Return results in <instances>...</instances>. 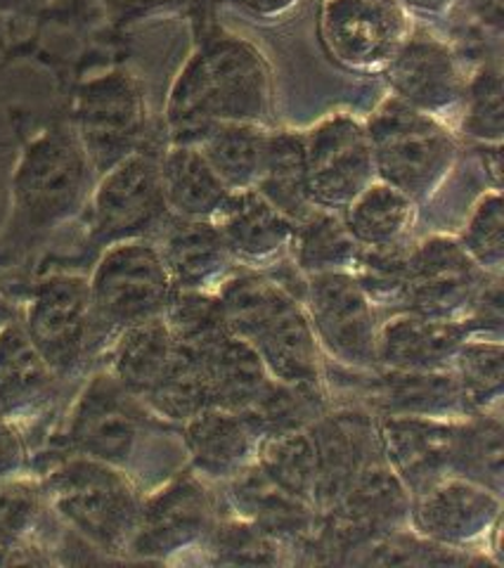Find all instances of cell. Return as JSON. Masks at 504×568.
<instances>
[{"mask_svg": "<svg viewBox=\"0 0 504 568\" xmlns=\"http://www.w3.org/2000/svg\"><path fill=\"white\" fill-rule=\"evenodd\" d=\"M412 17L399 0H320L317 36L327 58L360 77L384 74Z\"/></svg>", "mask_w": 504, "mask_h": 568, "instance_id": "cell-11", "label": "cell"}, {"mask_svg": "<svg viewBox=\"0 0 504 568\" xmlns=\"http://www.w3.org/2000/svg\"><path fill=\"white\" fill-rule=\"evenodd\" d=\"M12 317H17V311L12 308L10 301L3 294H0V327H3L6 323H10Z\"/></svg>", "mask_w": 504, "mask_h": 568, "instance_id": "cell-54", "label": "cell"}, {"mask_svg": "<svg viewBox=\"0 0 504 568\" xmlns=\"http://www.w3.org/2000/svg\"><path fill=\"white\" fill-rule=\"evenodd\" d=\"M219 517V497L206 478L192 467L180 469L142 497L129 559L169 561L190 549H200Z\"/></svg>", "mask_w": 504, "mask_h": 568, "instance_id": "cell-10", "label": "cell"}, {"mask_svg": "<svg viewBox=\"0 0 504 568\" xmlns=\"http://www.w3.org/2000/svg\"><path fill=\"white\" fill-rule=\"evenodd\" d=\"M273 112V77L263 52L225 29H202L175 77L167 110V145H200L219 123H265Z\"/></svg>", "mask_w": 504, "mask_h": 568, "instance_id": "cell-1", "label": "cell"}, {"mask_svg": "<svg viewBox=\"0 0 504 568\" xmlns=\"http://www.w3.org/2000/svg\"><path fill=\"white\" fill-rule=\"evenodd\" d=\"M200 0H100V12L112 27H131L169 12L194 8Z\"/></svg>", "mask_w": 504, "mask_h": 568, "instance_id": "cell-46", "label": "cell"}, {"mask_svg": "<svg viewBox=\"0 0 504 568\" xmlns=\"http://www.w3.org/2000/svg\"><path fill=\"white\" fill-rule=\"evenodd\" d=\"M29 448L14 419L0 415V481L27 476Z\"/></svg>", "mask_w": 504, "mask_h": 568, "instance_id": "cell-47", "label": "cell"}, {"mask_svg": "<svg viewBox=\"0 0 504 568\" xmlns=\"http://www.w3.org/2000/svg\"><path fill=\"white\" fill-rule=\"evenodd\" d=\"M228 325L259 353L270 377L284 384H322L320 344L299 298L263 271L238 265L215 290Z\"/></svg>", "mask_w": 504, "mask_h": 568, "instance_id": "cell-2", "label": "cell"}, {"mask_svg": "<svg viewBox=\"0 0 504 568\" xmlns=\"http://www.w3.org/2000/svg\"><path fill=\"white\" fill-rule=\"evenodd\" d=\"M330 407L322 384H284L275 379L256 407L244 415L251 417L265 438L282 432L311 429L322 415H327Z\"/></svg>", "mask_w": 504, "mask_h": 568, "instance_id": "cell-41", "label": "cell"}, {"mask_svg": "<svg viewBox=\"0 0 504 568\" xmlns=\"http://www.w3.org/2000/svg\"><path fill=\"white\" fill-rule=\"evenodd\" d=\"M164 320L175 348L194 358H202L211 346L232 332L215 292L175 290L164 311Z\"/></svg>", "mask_w": 504, "mask_h": 568, "instance_id": "cell-40", "label": "cell"}, {"mask_svg": "<svg viewBox=\"0 0 504 568\" xmlns=\"http://www.w3.org/2000/svg\"><path fill=\"white\" fill-rule=\"evenodd\" d=\"M370 413L372 415H422L439 419H462L470 415L453 369L441 372H370Z\"/></svg>", "mask_w": 504, "mask_h": 568, "instance_id": "cell-25", "label": "cell"}, {"mask_svg": "<svg viewBox=\"0 0 504 568\" xmlns=\"http://www.w3.org/2000/svg\"><path fill=\"white\" fill-rule=\"evenodd\" d=\"M41 488L48 509L88 547L112 559H129L145 497L133 476L71 455L41 478Z\"/></svg>", "mask_w": 504, "mask_h": 568, "instance_id": "cell-4", "label": "cell"}, {"mask_svg": "<svg viewBox=\"0 0 504 568\" xmlns=\"http://www.w3.org/2000/svg\"><path fill=\"white\" fill-rule=\"evenodd\" d=\"M48 511L41 481L27 476L0 481V540H36Z\"/></svg>", "mask_w": 504, "mask_h": 568, "instance_id": "cell-45", "label": "cell"}, {"mask_svg": "<svg viewBox=\"0 0 504 568\" xmlns=\"http://www.w3.org/2000/svg\"><path fill=\"white\" fill-rule=\"evenodd\" d=\"M196 361L204 367L211 405L223 410L249 413L275 382L259 353L235 332L223 336Z\"/></svg>", "mask_w": 504, "mask_h": 568, "instance_id": "cell-28", "label": "cell"}, {"mask_svg": "<svg viewBox=\"0 0 504 568\" xmlns=\"http://www.w3.org/2000/svg\"><path fill=\"white\" fill-rule=\"evenodd\" d=\"M164 258L175 290L215 292L238 268L228 246L211 221H185L171 216L152 240Z\"/></svg>", "mask_w": 504, "mask_h": 568, "instance_id": "cell-24", "label": "cell"}, {"mask_svg": "<svg viewBox=\"0 0 504 568\" xmlns=\"http://www.w3.org/2000/svg\"><path fill=\"white\" fill-rule=\"evenodd\" d=\"M167 426L169 422L125 390L110 369H102L71 405L64 440L71 455L104 462L135 478L154 436L164 434Z\"/></svg>", "mask_w": 504, "mask_h": 568, "instance_id": "cell-6", "label": "cell"}, {"mask_svg": "<svg viewBox=\"0 0 504 568\" xmlns=\"http://www.w3.org/2000/svg\"><path fill=\"white\" fill-rule=\"evenodd\" d=\"M453 375L472 413H500L504 396V346L491 336H470L457 348Z\"/></svg>", "mask_w": 504, "mask_h": 568, "instance_id": "cell-39", "label": "cell"}, {"mask_svg": "<svg viewBox=\"0 0 504 568\" xmlns=\"http://www.w3.org/2000/svg\"><path fill=\"white\" fill-rule=\"evenodd\" d=\"M399 3L405 8L412 20L429 24L453 17L457 12L460 0H399Z\"/></svg>", "mask_w": 504, "mask_h": 568, "instance_id": "cell-51", "label": "cell"}, {"mask_svg": "<svg viewBox=\"0 0 504 568\" xmlns=\"http://www.w3.org/2000/svg\"><path fill=\"white\" fill-rule=\"evenodd\" d=\"M242 17L259 24H275L290 17L303 0H225Z\"/></svg>", "mask_w": 504, "mask_h": 568, "instance_id": "cell-49", "label": "cell"}, {"mask_svg": "<svg viewBox=\"0 0 504 568\" xmlns=\"http://www.w3.org/2000/svg\"><path fill=\"white\" fill-rule=\"evenodd\" d=\"M311 202L317 209L344 211L376 181L365 121L336 112L303 131Z\"/></svg>", "mask_w": 504, "mask_h": 568, "instance_id": "cell-14", "label": "cell"}, {"mask_svg": "<svg viewBox=\"0 0 504 568\" xmlns=\"http://www.w3.org/2000/svg\"><path fill=\"white\" fill-rule=\"evenodd\" d=\"M175 346V344H173ZM150 410L169 424H185L211 405L202 363L194 355L175 348L161 377L140 398Z\"/></svg>", "mask_w": 504, "mask_h": 568, "instance_id": "cell-37", "label": "cell"}, {"mask_svg": "<svg viewBox=\"0 0 504 568\" xmlns=\"http://www.w3.org/2000/svg\"><path fill=\"white\" fill-rule=\"evenodd\" d=\"M200 549H204L211 564L223 566H275L290 552L280 540L238 514L215 519Z\"/></svg>", "mask_w": 504, "mask_h": 568, "instance_id": "cell-42", "label": "cell"}, {"mask_svg": "<svg viewBox=\"0 0 504 568\" xmlns=\"http://www.w3.org/2000/svg\"><path fill=\"white\" fill-rule=\"evenodd\" d=\"M410 246L412 240L391 246H360L351 273L374 306H395L403 311Z\"/></svg>", "mask_w": 504, "mask_h": 568, "instance_id": "cell-43", "label": "cell"}, {"mask_svg": "<svg viewBox=\"0 0 504 568\" xmlns=\"http://www.w3.org/2000/svg\"><path fill=\"white\" fill-rule=\"evenodd\" d=\"M60 382L20 317L0 327V415L17 422L36 413L56 396Z\"/></svg>", "mask_w": 504, "mask_h": 568, "instance_id": "cell-26", "label": "cell"}, {"mask_svg": "<svg viewBox=\"0 0 504 568\" xmlns=\"http://www.w3.org/2000/svg\"><path fill=\"white\" fill-rule=\"evenodd\" d=\"M450 476L466 478L502 495L504 429L500 413H472L455 422V446Z\"/></svg>", "mask_w": 504, "mask_h": 568, "instance_id": "cell-33", "label": "cell"}, {"mask_svg": "<svg viewBox=\"0 0 504 568\" xmlns=\"http://www.w3.org/2000/svg\"><path fill=\"white\" fill-rule=\"evenodd\" d=\"M460 129L474 145H502L504 138V77L500 55L483 58L466 74L460 106Z\"/></svg>", "mask_w": 504, "mask_h": 568, "instance_id": "cell-36", "label": "cell"}, {"mask_svg": "<svg viewBox=\"0 0 504 568\" xmlns=\"http://www.w3.org/2000/svg\"><path fill=\"white\" fill-rule=\"evenodd\" d=\"M69 123L100 178L152 142L145 85L123 67L88 79L77 88Z\"/></svg>", "mask_w": 504, "mask_h": 568, "instance_id": "cell-8", "label": "cell"}, {"mask_svg": "<svg viewBox=\"0 0 504 568\" xmlns=\"http://www.w3.org/2000/svg\"><path fill=\"white\" fill-rule=\"evenodd\" d=\"M215 227L238 265L265 271L290 256L294 221L284 216L256 190L230 192V197L215 213Z\"/></svg>", "mask_w": 504, "mask_h": 568, "instance_id": "cell-20", "label": "cell"}, {"mask_svg": "<svg viewBox=\"0 0 504 568\" xmlns=\"http://www.w3.org/2000/svg\"><path fill=\"white\" fill-rule=\"evenodd\" d=\"M256 190L290 221H301L315 206L309 192V171H305L303 133L270 129L263 164L256 178Z\"/></svg>", "mask_w": 504, "mask_h": 568, "instance_id": "cell-29", "label": "cell"}, {"mask_svg": "<svg viewBox=\"0 0 504 568\" xmlns=\"http://www.w3.org/2000/svg\"><path fill=\"white\" fill-rule=\"evenodd\" d=\"M268 131L265 123H219L196 148L230 192L251 190L263 164Z\"/></svg>", "mask_w": 504, "mask_h": 568, "instance_id": "cell-34", "label": "cell"}, {"mask_svg": "<svg viewBox=\"0 0 504 568\" xmlns=\"http://www.w3.org/2000/svg\"><path fill=\"white\" fill-rule=\"evenodd\" d=\"M457 10H462L470 24L483 36H491L495 43H500L504 27V0H460Z\"/></svg>", "mask_w": 504, "mask_h": 568, "instance_id": "cell-48", "label": "cell"}, {"mask_svg": "<svg viewBox=\"0 0 504 568\" xmlns=\"http://www.w3.org/2000/svg\"><path fill=\"white\" fill-rule=\"evenodd\" d=\"M161 150L164 148L148 142L98 178L85 206L90 244L104 252L121 242L154 240L169 223L171 211L159 169Z\"/></svg>", "mask_w": 504, "mask_h": 568, "instance_id": "cell-9", "label": "cell"}, {"mask_svg": "<svg viewBox=\"0 0 504 568\" xmlns=\"http://www.w3.org/2000/svg\"><path fill=\"white\" fill-rule=\"evenodd\" d=\"M98 173L67 121L29 140L12 173L10 235L20 242L48 235L85 211Z\"/></svg>", "mask_w": 504, "mask_h": 568, "instance_id": "cell-3", "label": "cell"}, {"mask_svg": "<svg viewBox=\"0 0 504 568\" xmlns=\"http://www.w3.org/2000/svg\"><path fill=\"white\" fill-rule=\"evenodd\" d=\"M159 169L167 206L175 219L213 221L230 197L228 185L196 145H167Z\"/></svg>", "mask_w": 504, "mask_h": 568, "instance_id": "cell-27", "label": "cell"}, {"mask_svg": "<svg viewBox=\"0 0 504 568\" xmlns=\"http://www.w3.org/2000/svg\"><path fill=\"white\" fill-rule=\"evenodd\" d=\"M52 561L39 540H0V566H48Z\"/></svg>", "mask_w": 504, "mask_h": 568, "instance_id": "cell-50", "label": "cell"}, {"mask_svg": "<svg viewBox=\"0 0 504 568\" xmlns=\"http://www.w3.org/2000/svg\"><path fill=\"white\" fill-rule=\"evenodd\" d=\"M225 486L238 517L256 524L286 549L305 552L311 547L320 521L317 509L270 481L256 462L232 476Z\"/></svg>", "mask_w": 504, "mask_h": 568, "instance_id": "cell-23", "label": "cell"}, {"mask_svg": "<svg viewBox=\"0 0 504 568\" xmlns=\"http://www.w3.org/2000/svg\"><path fill=\"white\" fill-rule=\"evenodd\" d=\"M110 351V375L133 396L142 398L173 358V339L164 315L142 320L123 329Z\"/></svg>", "mask_w": 504, "mask_h": 568, "instance_id": "cell-30", "label": "cell"}, {"mask_svg": "<svg viewBox=\"0 0 504 568\" xmlns=\"http://www.w3.org/2000/svg\"><path fill=\"white\" fill-rule=\"evenodd\" d=\"M22 325L60 379L77 375L93 355L88 277L58 273L36 284Z\"/></svg>", "mask_w": 504, "mask_h": 568, "instance_id": "cell-13", "label": "cell"}, {"mask_svg": "<svg viewBox=\"0 0 504 568\" xmlns=\"http://www.w3.org/2000/svg\"><path fill=\"white\" fill-rule=\"evenodd\" d=\"M384 79L391 95L447 123L460 116L466 71L455 48L424 22H412L407 39L395 52Z\"/></svg>", "mask_w": 504, "mask_h": 568, "instance_id": "cell-15", "label": "cell"}, {"mask_svg": "<svg viewBox=\"0 0 504 568\" xmlns=\"http://www.w3.org/2000/svg\"><path fill=\"white\" fill-rule=\"evenodd\" d=\"M341 216L360 246H391L410 242L417 204L401 190L374 181L341 211Z\"/></svg>", "mask_w": 504, "mask_h": 568, "instance_id": "cell-32", "label": "cell"}, {"mask_svg": "<svg viewBox=\"0 0 504 568\" xmlns=\"http://www.w3.org/2000/svg\"><path fill=\"white\" fill-rule=\"evenodd\" d=\"M254 462L270 481L315 507L317 455L311 429L265 436Z\"/></svg>", "mask_w": 504, "mask_h": 568, "instance_id": "cell-38", "label": "cell"}, {"mask_svg": "<svg viewBox=\"0 0 504 568\" xmlns=\"http://www.w3.org/2000/svg\"><path fill=\"white\" fill-rule=\"evenodd\" d=\"M470 336L474 334L464 320H441L399 311L380 325L376 367L403 372L450 369L457 348Z\"/></svg>", "mask_w": 504, "mask_h": 568, "instance_id": "cell-21", "label": "cell"}, {"mask_svg": "<svg viewBox=\"0 0 504 568\" xmlns=\"http://www.w3.org/2000/svg\"><path fill=\"white\" fill-rule=\"evenodd\" d=\"M460 246L488 275L504 271V202L500 190L483 192L472 206L462 233Z\"/></svg>", "mask_w": 504, "mask_h": 568, "instance_id": "cell-44", "label": "cell"}, {"mask_svg": "<svg viewBox=\"0 0 504 568\" xmlns=\"http://www.w3.org/2000/svg\"><path fill=\"white\" fill-rule=\"evenodd\" d=\"M303 308L320 348L355 372L376 369V306L353 273H322L305 282Z\"/></svg>", "mask_w": 504, "mask_h": 568, "instance_id": "cell-12", "label": "cell"}, {"mask_svg": "<svg viewBox=\"0 0 504 568\" xmlns=\"http://www.w3.org/2000/svg\"><path fill=\"white\" fill-rule=\"evenodd\" d=\"M46 10L62 20H83L90 12H100V0H48Z\"/></svg>", "mask_w": 504, "mask_h": 568, "instance_id": "cell-52", "label": "cell"}, {"mask_svg": "<svg viewBox=\"0 0 504 568\" xmlns=\"http://www.w3.org/2000/svg\"><path fill=\"white\" fill-rule=\"evenodd\" d=\"M493 277L472 261L457 237L431 235L412 242L403 311L426 317L464 320Z\"/></svg>", "mask_w": 504, "mask_h": 568, "instance_id": "cell-16", "label": "cell"}, {"mask_svg": "<svg viewBox=\"0 0 504 568\" xmlns=\"http://www.w3.org/2000/svg\"><path fill=\"white\" fill-rule=\"evenodd\" d=\"M376 181L415 202H429L457 164L460 145L445 121L386 95L365 119Z\"/></svg>", "mask_w": 504, "mask_h": 568, "instance_id": "cell-5", "label": "cell"}, {"mask_svg": "<svg viewBox=\"0 0 504 568\" xmlns=\"http://www.w3.org/2000/svg\"><path fill=\"white\" fill-rule=\"evenodd\" d=\"M88 284L93 311V353L110 348L131 325L164 315L175 292L164 258L152 240L107 246Z\"/></svg>", "mask_w": 504, "mask_h": 568, "instance_id": "cell-7", "label": "cell"}, {"mask_svg": "<svg viewBox=\"0 0 504 568\" xmlns=\"http://www.w3.org/2000/svg\"><path fill=\"white\" fill-rule=\"evenodd\" d=\"M502 495L460 476H447L412 497L407 526L439 545L472 549L500 528Z\"/></svg>", "mask_w": 504, "mask_h": 568, "instance_id": "cell-17", "label": "cell"}, {"mask_svg": "<svg viewBox=\"0 0 504 568\" xmlns=\"http://www.w3.org/2000/svg\"><path fill=\"white\" fill-rule=\"evenodd\" d=\"M357 254L360 244L346 227L341 211L315 206L294 223L290 258L305 277L322 273H351Z\"/></svg>", "mask_w": 504, "mask_h": 568, "instance_id": "cell-31", "label": "cell"}, {"mask_svg": "<svg viewBox=\"0 0 504 568\" xmlns=\"http://www.w3.org/2000/svg\"><path fill=\"white\" fill-rule=\"evenodd\" d=\"M374 417L384 457L412 497L450 476L457 419L422 415Z\"/></svg>", "mask_w": 504, "mask_h": 568, "instance_id": "cell-19", "label": "cell"}, {"mask_svg": "<svg viewBox=\"0 0 504 568\" xmlns=\"http://www.w3.org/2000/svg\"><path fill=\"white\" fill-rule=\"evenodd\" d=\"M46 6L48 0H0V14H33Z\"/></svg>", "mask_w": 504, "mask_h": 568, "instance_id": "cell-53", "label": "cell"}, {"mask_svg": "<svg viewBox=\"0 0 504 568\" xmlns=\"http://www.w3.org/2000/svg\"><path fill=\"white\" fill-rule=\"evenodd\" d=\"M311 436L317 455V514L332 509L370 462L382 457L376 417L367 407H330L313 426Z\"/></svg>", "mask_w": 504, "mask_h": 568, "instance_id": "cell-18", "label": "cell"}, {"mask_svg": "<svg viewBox=\"0 0 504 568\" xmlns=\"http://www.w3.org/2000/svg\"><path fill=\"white\" fill-rule=\"evenodd\" d=\"M180 438L190 467L206 481L225 484L256 459L263 434L249 415L209 405L180 424Z\"/></svg>", "mask_w": 504, "mask_h": 568, "instance_id": "cell-22", "label": "cell"}, {"mask_svg": "<svg viewBox=\"0 0 504 568\" xmlns=\"http://www.w3.org/2000/svg\"><path fill=\"white\" fill-rule=\"evenodd\" d=\"M344 564L357 566H483L485 557H476L474 549H457L439 545L417 536L410 526L386 530L382 536L355 547Z\"/></svg>", "mask_w": 504, "mask_h": 568, "instance_id": "cell-35", "label": "cell"}]
</instances>
